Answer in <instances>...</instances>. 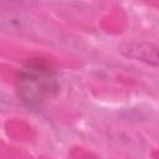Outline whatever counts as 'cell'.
Segmentation results:
<instances>
[{
  "instance_id": "obj_1",
  "label": "cell",
  "mask_w": 159,
  "mask_h": 159,
  "mask_svg": "<svg viewBox=\"0 0 159 159\" xmlns=\"http://www.w3.org/2000/svg\"><path fill=\"white\" fill-rule=\"evenodd\" d=\"M58 83L52 68L43 61H31L21 71L19 96L29 106H41L58 92Z\"/></svg>"
},
{
  "instance_id": "obj_2",
  "label": "cell",
  "mask_w": 159,
  "mask_h": 159,
  "mask_svg": "<svg viewBox=\"0 0 159 159\" xmlns=\"http://www.w3.org/2000/svg\"><path fill=\"white\" fill-rule=\"evenodd\" d=\"M119 51L130 58L150 65H159V47L148 42H129L119 47Z\"/></svg>"
}]
</instances>
